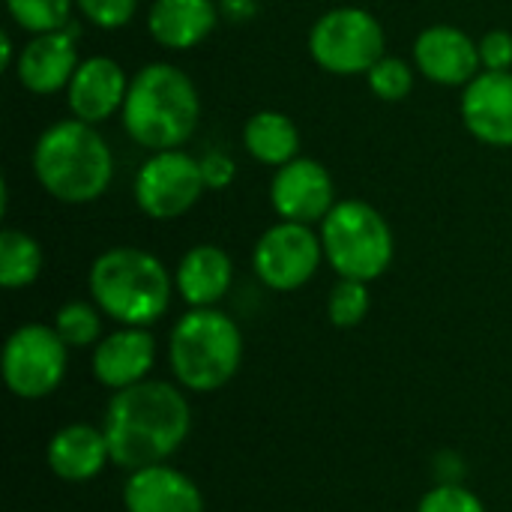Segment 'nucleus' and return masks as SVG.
Instances as JSON below:
<instances>
[{
  "instance_id": "obj_1",
  "label": "nucleus",
  "mask_w": 512,
  "mask_h": 512,
  "mask_svg": "<svg viewBox=\"0 0 512 512\" xmlns=\"http://www.w3.org/2000/svg\"><path fill=\"white\" fill-rule=\"evenodd\" d=\"M102 432L111 447V462L132 474L168 462L186 444L192 411L177 387L147 378L111 396Z\"/></svg>"
},
{
  "instance_id": "obj_2",
  "label": "nucleus",
  "mask_w": 512,
  "mask_h": 512,
  "mask_svg": "<svg viewBox=\"0 0 512 512\" xmlns=\"http://www.w3.org/2000/svg\"><path fill=\"white\" fill-rule=\"evenodd\" d=\"M201 96L192 78L171 63H147L129 81L120 111L126 135L150 150H177L198 129Z\"/></svg>"
},
{
  "instance_id": "obj_3",
  "label": "nucleus",
  "mask_w": 512,
  "mask_h": 512,
  "mask_svg": "<svg viewBox=\"0 0 512 512\" xmlns=\"http://www.w3.org/2000/svg\"><path fill=\"white\" fill-rule=\"evenodd\" d=\"M33 174L51 198L90 204L111 186L114 153L93 123L57 120L33 144Z\"/></svg>"
},
{
  "instance_id": "obj_4",
  "label": "nucleus",
  "mask_w": 512,
  "mask_h": 512,
  "mask_svg": "<svg viewBox=\"0 0 512 512\" xmlns=\"http://www.w3.org/2000/svg\"><path fill=\"white\" fill-rule=\"evenodd\" d=\"M87 288L99 312L120 327H150L168 312L174 279L153 252L114 246L90 264Z\"/></svg>"
},
{
  "instance_id": "obj_5",
  "label": "nucleus",
  "mask_w": 512,
  "mask_h": 512,
  "mask_svg": "<svg viewBox=\"0 0 512 512\" xmlns=\"http://www.w3.org/2000/svg\"><path fill=\"white\" fill-rule=\"evenodd\" d=\"M168 360L174 378L192 393L222 390L243 363V336L231 315L210 309H189L171 330Z\"/></svg>"
},
{
  "instance_id": "obj_6",
  "label": "nucleus",
  "mask_w": 512,
  "mask_h": 512,
  "mask_svg": "<svg viewBox=\"0 0 512 512\" xmlns=\"http://www.w3.org/2000/svg\"><path fill=\"white\" fill-rule=\"evenodd\" d=\"M321 246L339 279L375 282L396 255V240L387 219L366 201L345 198L321 222Z\"/></svg>"
},
{
  "instance_id": "obj_7",
  "label": "nucleus",
  "mask_w": 512,
  "mask_h": 512,
  "mask_svg": "<svg viewBox=\"0 0 512 512\" xmlns=\"http://www.w3.org/2000/svg\"><path fill=\"white\" fill-rule=\"evenodd\" d=\"M384 27L360 6H336L309 30L312 60L333 75H366L384 57Z\"/></svg>"
},
{
  "instance_id": "obj_8",
  "label": "nucleus",
  "mask_w": 512,
  "mask_h": 512,
  "mask_svg": "<svg viewBox=\"0 0 512 512\" xmlns=\"http://www.w3.org/2000/svg\"><path fill=\"white\" fill-rule=\"evenodd\" d=\"M66 342L48 324H21L3 345V381L27 402L51 396L66 375Z\"/></svg>"
},
{
  "instance_id": "obj_9",
  "label": "nucleus",
  "mask_w": 512,
  "mask_h": 512,
  "mask_svg": "<svg viewBox=\"0 0 512 512\" xmlns=\"http://www.w3.org/2000/svg\"><path fill=\"white\" fill-rule=\"evenodd\" d=\"M204 189L207 183L201 174V159L177 147L150 153V159L135 174L132 195L144 216L156 222H171L189 213L201 201Z\"/></svg>"
},
{
  "instance_id": "obj_10",
  "label": "nucleus",
  "mask_w": 512,
  "mask_h": 512,
  "mask_svg": "<svg viewBox=\"0 0 512 512\" xmlns=\"http://www.w3.org/2000/svg\"><path fill=\"white\" fill-rule=\"evenodd\" d=\"M324 246L312 225L276 222L267 228L252 249V270L270 291H297L321 267Z\"/></svg>"
},
{
  "instance_id": "obj_11",
  "label": "nucleus",
  "mask_w": 512,
  "mask_h": 512,
  "mask_svg": "<svg viewBox=\"0 0 512 512\" xmlns=\"http://www.w3.org/2000/svg\"><path fill=\"white\" fill-rule=\"evenodd\" d=\"M270 204L279 219L315 225L336 207V186L318 159H291L270 180Z\"/></svg>"
},
{
  "instance_id": "obj_12",
  "label": "nucleus",
  "mask_w": 512,
  "mask_h": 512,
  "mask_svg": "<svg viewBox=\"0 0 512 512\" xmlns=\"http://www.w3.org/2000/svg\"><path fill=\"white\" fill-rule=\"evenodd\" d=\"M414 66L441 87H462L480 75V42L453 24H432L414 42Z\"/></svg>"
},
{
  "instance_id": "obj_13",
  "label": "nucleus",
  "mask_w": 512,
  "mask_h": 512,
  "mask_svg": "<svg viewBox=\"0 0 512 512\" xmlns=\"http://www.w3.org/2000/svg\"><path fill=\"white\" fill-rule=\"evenodd\" d=\"M78 45H75V27L36 33L15 60V75L24 90L33 96H51L57 90H66L75 69H78Z\"/></svg>"
},
{
  "instance_id": "obj_14",
  "label": "nucleus",
  "mask_w": 512,
  "mask_h": 512,
  "mask_svg": "<svg viewBox=\"0 0 512 512\" xmlns=\"http://www.w3.org/2000/svg\"><path fill=\"white\" fill-rule=\"evenodd\" d=\"M468 132L489 147H512V72L483 69L459 102Z\"/></svg>"
},
{
  "instance_id": "obj_15",
  "label": "nucleus",
  "mask_w": 512,
  "mask_h": 512,
  "mask_svg": "<svg viewBox=\"0 0 512 512\" xmlns=\"http://www.w3.org/2000/svg\"><path fill=\"white\" fill-rule=\"evenodd\" d=\"M129 93L126 72L117 60L111 57H87L78 63L69 87H66V105L72 117L84 123H105L117 111H123Z\"/></svg>"
},
{
  "instance_id": "obj_16",
  "label": "nucleus",
  "mask_w": 512,
  "mask_h": 512,
  "mask_svg": "<svg viewBox=\"0 0 512 512\" xmlns=\"http://www.w3.org/2000/svg\"><path fill=\"white\" fill-rule=\"evenodd\" d=\"M156 363V339L147 327H120L96 342L90 369L93 378L108 390H129L147 381Z\"/></svg>"
},
{
  "instance_id": "obj_17",
  "label": "nucleus",
  "mask_w": 512,
  "mask_h": 512,
  "mask_svg": "<svg viewBox=\"0 0 512 512\" xmlns=\"http://www.w3.org/2000/svg\"><path fill=\"white\" fill-rule=\"evenodd\" d=\"M123 507L126 512H204V495L186 474L162 462L129 474Z\"/></svg>"
},
{
  "instance_id": "obj_18",
  "label": "nucleus",
  "mask_w": 512,
  "mask_h": 512,
  "mask_svg": "<svg viewBox=\"0 0 512 512\" xmlns=\"http://www.w3.org/2000/svg\"><path fill=\"white\" fill-rule=\"evenodd\" d=\"M48 468L66 483H87L105 471L111 462V447L102 429L90 423H69L48 441Z\"/></svg>"
},
{
  "instance_id": "obj_19",
  "label": "nucleus",
  "mask_w": 512,
  "mask_h": 512,
  "mask_svg": "<svg viewBox=\"0 0 512 512\" xmlns=\"http://www.w3.org/2000/svg\"><path fill=\"white\" fill-rule=\"evenodd\" d=\"M219 21V6L213 0H153L147 9L150 36L171 51H186L201 45Z\"/></svg>"
},
{
  "instance_id": "obj_20",
  "label": "nucleus",
  "mask_w": 512,
  "mask_h": 512,
  "mask_svg": "<svg viewBox=\"0 0 512 512\" xmlns=\"http://www.w3.org/2000/svg\"><path fill=\"white\" fill-rule=\"evenodd\" d=\"M234 282V264L225 249L213 243L192 246L174 273V288L189 309H210L216 306Z\"/></svg>"
},
{
  "instance_id": "obj_21",
  "label": "nucleus",
  "mask_w": 512,
  "mask_h": 512,
  "mask_svg": "<svg viewBox=\"0 0 512 512\" xmlns=\"http://www.w3.org/2000/svg\"><path fill=\"white\" fill-rule=\"evenodd\" d=\"M246 153L270 168H282L300 153V129L282 111H255L243 126Z\"/></svg>"
},
{
  "instance_id": "obj_22",
  "label": "nucleus",
  "mask_w": 512,
  "mask_h": 512,
  "mask_svg": "<svg viewBox=\"0 0 512 512\" xmlns=\"http://www.w3.org/2000/svg\"><path fill=\"white\" fill-rule=\"evenodd\" d=\"M42 246L18 228L0 231V285L6 291L27 288L39 279L42 273Z\"/></svg>"
},
{
  "instance_id": "obj_23",
  "label": "nucleus",
  "mask_w": 512,
  "mask_h": 512,
  "mask_svg": "<svg viewBox=\"0 0 512 512\" xmlns=\"http://www.w3.org/2000/svg\"><path fill=\"white\" fill-rule=\"evenodd\" d=\"M54 330L66 342V348H90L102 336V315L96 303L69 300L54 315Z\"/></svg>"
},
{
  "instance_id": "obj_24",
  "label": "nucleus",
  "mask_w": 512,
  "mask_h": 512,
  "mask_svg": "<svg viewBox=\"0 0 512 512\" xmlns=\"http://www.w3.org/2000/svg\"><path fill=\"white\" fill-rule=\"evenodd\" d=\"M75 0H6L9 18L27 33H51L69 27Z\"/></svg>"
},
{
  "instance_id": "obj_25",
  "label": "nucleus",
  "mask_w": 512,
  "mask_h": 512,
  "mask_svg": "<svg viewBox=\"0 0 512 512\" xmlns=\"http://www.w3.org/2000/svg\"><path fill=\"white\" fill-rule=\"evenodd\" d=\"M372 306L369 297V282H357V279H339L327 297V318L333 327L339 330H351L357 324L366 321Z\"/></svg>"
},
{
  "instance_id": "obj_26",
  "label": "nucleus",
  "mask_w": 512,
  "mask_h": 512,
  "mask_svg": "<svg viewBox=\"0 0 512 512\" xmlns=\"http://www.w3.org/2000/svg\"><path fill=\"white\" fill-rule=\"evenodd\" d=\"M369 90L384 99V102H402L411 87H414V69L402 60V57H390L384 54L369 72H366Z\"/></svg>"
},
{
  "instance_id": "obj_27",
  "label": "nucleus",
  "mask_w": 512,
  "mask_h": 512,
  "mask_svg": "<svg viewBox=\"0 0 512 512\" xmlns=\"http://www.w3.org/2000/svg\"><path fill=\"white\" fill-rule=\"evenodd\" d=\"M417 512H486V507L462 483H441L420 498Z\"/></svg>"
},
{
  "instance_id": "obj_28",
  "label": "nucleus",
  "mask_w": 512,
  "mask_h": 512,
  "mask_svg": "<svg viewBox=\"0 0 512 512\" xmlns=\"http://www.w3.org/2000/svg\"><path fill=\"white\" fill-rule=\"evenodd\" d=\"M75 6L90 24L102 30L126 27L138 12V0H75Z\"/></svg>"
},
{
  "instance_id": "obj_29",
  "label": "nucleus",
  "mask_w": 512,
  "mask_h": 512,
  "mask_svg": "<svg viewBox=\"0 0 512 512\" xmlns=\"http://www.w3.org/2000/svg\"><path fill=\"white\" fill-rule=\"evenodd\" d=\"M480 63L489 72H510L512 69V33L510 30H489L480 39Z\"/></svg>"
},
{
  "instance_id": "obj_30",
  "label": "nucleus",
  "mask_w": 512,
  "mask_h": 512,
  "mask_svg": "<svg viewBox=\"0 0 512 512\" xmlns=\"http://www.w3.org/2000/svg\"><path fill=\"white\" fill-rule=\"evenodd\" d=\"M201 174L207 189H228L237 177V165L225 150H210L207 156H201Z\"/></svg>"
},
{
  "instance_id": "obj_31",
  "label": "nucleus",
  "mask_w": 512,
  "mask_h": 512,
  "mask_svg": "<svg viewBox=\"0 0 512 512\" xmlns=\"http://www.w3.org/2000/svg\"><path fill=\"white\" fill-rule=\"evenodd\" d=\"M219 12L237 24L249 21L258 12V0H219Z\"/></svg>"
},
{
  "instance_id": "obj_32",
  "label": "nucleus",
  "mask_w": 512,
  "mask_h": 512,
  "mask_svg": "<svg viewBox=\"0 0 512 512\" xmlns=\"http://www.w3.org/2000/svg\"><path fill=\"white\" fill-rule=\"evenodd\" d=\"M0 60H3V69H9L18 57H15V48H12V36L3 33L0 36Z\"/></svg>"
}]
</instances>
